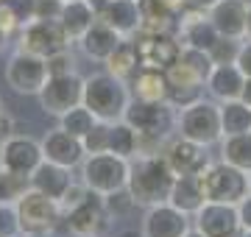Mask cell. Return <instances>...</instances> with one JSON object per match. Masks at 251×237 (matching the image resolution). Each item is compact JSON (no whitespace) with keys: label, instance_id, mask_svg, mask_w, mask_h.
<instances>
[{"label":"cell","instance_id":"cell-38","mask_svg":"<svg viewBox=\"0 0 251 237\" xmlns=\"http://www.w3.org/2000/svg\"><path fill=\"white\" fill-rule=\"evenodd\" d=\"M103 204H106V212L109 218L115 215V218H120V215H128L131 212V207H137V201L131 198V192H128V187L120 192H112V195H106L103 198Z\"/></svg>","mask_w":251,"mask_h":237},{"label":"cell","instance_id":"cell-1","mask_svg":"<svg viewBox=\"0 0 251 237\" xmlns=\"http://www.w3.org/2000/svg\"><path fill=\"white\" fill-rule=\"evenodd\" d=\"M123 120H128L140 134V154H159V151H165L168 140L176 134L179 109L168 100L134 98Z\"/></svg>","mask_w":251,"mask_h":237},{"label":"cell","instance_id":"cell-9","mask_svg":"<svg viewBox=\"0 0 251 237\" xmlns=\"http://www.w3.org/2000/svg\"><path fill=\"white\" fill-rule=\"evenodd\" d=\"M20 37V50H28V53H36L48 59L53 53H62V50H70L73 39L67 37V31L59 20H31L28 25H23Z\"/></svg>","mask_w":251,"mask_h":237},{"label":"cell","instance_id":"cell-16","mask_svg":"<svg viewBox=\"0 0 251 237\" xmlns=\"http://www.w3.org/2000/svg\"><path fill=\"white\" fill-rule=\"evenodd\" d=\"M42 154H45L48 162H56V165H64V167H81L84 159H87V148L75 134L64 131L62 126L50 128L45 137H42Z\"/></svg>","mask_w":251,"mask_h":237},{"label":"cell","instance_id":"cell-42","mask_svg":"<svg viewBox=\"0 0 251 237\" xmlns=\"http://www.w3.org/2000/svg\"><path fill=\"white\" fill-rule=\"evenodd\" d=\"M6 3L14 9V14L20 17L23 25H28L31 20H36V0H6Z\"/></svg>","mask_w":251,"mask_h":237},{"label":"cell","instance_id":"cell-2","mask_svg":"<svg viewBox=\"0 0 251 237\" xmlns=\"http://www.w3.org/2000/svg\"><path fill=\"white\" fill-rule=\"evenodd\" d=\"M176 170L171 167L165 151L159 154H137L131 159V173H128V192L137 201V207H153L165 204L171 198Z\"/></svg>","mask_w":251,"mask_h":237},{"label":"cell","instance_id":"cell-13","mask_svg":"<svg viewBox=\"0 0 251 237\" xmlns=\"http://www.w3.org/2000/svg\"><path fill=\"white\" fill-rule=\"evenodd\" d=\"M193 226L204 232L206 237H237L243 235L240 212L234 204H218L206 201L204 207L193 215Z\"/></svg>","mask_w":251,"mask_h":237},{"label":"cell","instance_id":"cell-24","mask_svg":"<svg viewBox=\"0 0 251 237\" xmlns=\"http://www.w3.org/2000/svg\"><path fill=\"white\" fill-rule=\"evenodd\" d=\"M168 201H171L176 210L187 212L190 218H193V215L206 204V192H204L201 176H176L173 190H171V198Z\"/></svg>","mask_w":251,"mask_h":237},{"label":"cell","instance_id":"cell-39","mask_svg":"<svg viewBox=\"0 0 251 237\" xmlns=\"http://www.w3.org/2000/svg\"><path fill=\"white\" fill-rule=\"evenodd\" d=\"M140 3V9H143V20H159V17H176L179 14L171 9V3L168 0H137Z\"/></svg>","mask_w":251,"mask_h":237},{"label":"cell","instance_id":"cell-56","mask_svg":"<svg viewBox=\"0 0 251 237\" xmlns=\"http://www.w3.org/2000/svg\"><path fill=\"white\" fill-rule=\"evenodd\" d=\"M0 112H3V100H0Z\"/></svg>","mask_w":251,"mask_h":237},{"label":"cell","instance_id":"cell-22","mask_svg":"<svg viewBox=\"0 0 251 237\" xmlns=\"http://www.w3.org/2000/svg\"><path fill=\"white\" fill-rule=\"evenodd\" d=\"M246 81L249 78H246V73H243L237 64H215V70L206 78V90H209V95L218 103H226V100L243 98Z\"/></svg>","mask_w":251,"mask_h":237},{"label":"cell","instance_id":"cell-35","mask_svg":"<svg viewBox=\"0 0 251 237\" xmlns=\"http://www.w3.org/2000/svg\"><path fill=\"white\" fill-rule=\"evenodd\" d=\"M109 126H112V123L98 120V123H95V128H92L90 134L81 140V142H84V148H87V156H90V154H106V151H109Z\"/></svg>","mask_w":251,"mask_h":237},{"label":"cell","instance_id":"cell-48","mask_svg":"<svg viewBox=\"0 0 251 237\" xmlns=\"http://www.w3.org/2000/svg\"><path fill=\"white\" fill-rule=\"evenodd\" d=\"M87 3L92 6V11H95V14H103V9H106L112 0H87Z\"/></svg>","mask_w":251,"mask_h":237},{"label":"cell","instance_id":"cell-32","mask_svg":"<svg viewBox=\"0 0 251 237\" xmlns=\"http://www.w3.org/2000/svg\"><path fill=\"white\" fill-rule=\"evenodd\" d=\"M28 190H31V176L0 167V201L3 204H17Z\"/></svg>","mask_w":251,"mask_h":237},{"label":"cell","instance_id":"cell-37","mask_svg":"<svg viewBox=\"0 0 251 237\" xmlns=\"http://www.w3.org/2000/svg\"><path fill=\"white\" fill-rule=\"evenodd\" d=\"M0 237H23L17 204H0Z\"/></svg>","mask_w":251,"mask_h":237},{"label":"cell","instance_id":"cell-10","mask_svg":"<svg viewBox=\"0 0 251 237\" xmlns=\"http://www.w3.org/2000/svg\"><path fill=\"white\" fill-rule=\"evenodd\" d=\"M36 98H39V106H42L45 115L62 118L64 112H70V109H75V106L84 103V78L78 73L50 75Z\"/></svg>","mask_w":251,"mask_h":237},{"label":"cell","instance_id":"cell-34","mask_svg":"<svg viewBox=\"0 0 251 237\" xmlns=\"http://www.w3.org/2000/svg\"><path fill=\"white\" fill-rule=\"evenodd\" d=\"M240 47H243V39L221 37L215 45L209 47V56H212V62H215V64H237Z\"/></svg>","mask_w":251,"mask_h":237},{"label":"cell","instance_id":"cell-25","mask_svg":"<svg viewBox=\"0 0 251 237\" xmlns=\"http://www.w3.org/2000/svg\"><path fill=\"white\" fill-rule=\"evenodd\" d=\"M95 20H98V14L92 11V6L87 3V0H67L64 9H62L59 23L64 25L67 37H70L73 42H78V39L95 25Z\"/></svg>","mask_w":251,"mask_h":237},{"label":"cell","instance_id":"cell-36","mask_svg":"<svg viewBox=\"0 0 251 237\" xmlns=\"http://www.w3.org/2000/svg\"><path fill=\"white\" fill-rule=\"evenodd\" d=\"M165 75H168L171 87H201V84H206L196 70H190L187 64H181V62H176L173 67H168Z\"/></svg>","mask_w":251,"mask_h":237},{"label":"cell","instance_id":"cell-29","mask_svg":"<svg viewBox=\"0 0 251 237\" xmlns=\"http://www.w3.org/2000/svg\"><path fill=\"white\" fill-rule=\"evenodd\" d=\"M221 123H224V137H229V134H249L251 106L243 98L221 103Z\"/></svg>","mask_w":251,"mask_h":237},{"label":"cell","instance_id":"cell-12","mask_svg":"<svg viewBox=\"0 0 251 237\" xmlns=\"http://www.w3.org/2000/svg\"><path fill=\"white\" fill-rule=\"evenodd\" d=\"M42 162H45L42 142H36L28 134H11L9 140L0 142V167H6V170L31 176Z\"/></svg>","mask_w":251,"mask_h":237},{"label":"cell","instance_id":"cell-20","mask_svg":"<svg viewBox=\"0 0 251 237\" xmlns=\"http://www.w3.org/2000/svg\"><path fill=\"white\" fill-rule=\"evenodd\" d=\"M75 179H73V170L70 167H64V165H56V162H42L36 167L34 173H31V187L39 192H45L48 198H53L62 204L67 190H70Z\"/></svg>","mask_w":251,"mask_h":237},{"label":"cell","instance_id":"cell-44","mask_svg":"<svg viewBox=\"0 0 251 237\" xmlns=\"http://www.w3.org/2000/svg\"><path fill=\"white\" fill-rule=\"evenodd\" d=\"M237 67L246 73V78H251V39H243L240 56H237Z\"/></svg>","mask_w":251,"mask_h":237},{"label":"cell","instance_id":"cell-50","mask_svg":"<svg viewBox=\"0 0 251 237\" xmlns=\"http://www.w3.org/2000/svg\"><path fill=\"white\" fill-rule=\"evenodd\" d=\"M243 100H246V103L251 106V78L246 81V90H243Z\"/></svg>","mask_w":251,"mask_h":237},{"label":"cell","instance_id":"cell-47","mask_svg":"<svg viewBox=\"0 0 251 237\" xmlns=\"http://www.w3.org/2000/svg\"><path fill=\"white\" fill-rule=\"evenodd\" d=\"M215 3H221V0H190V6H196V9H204V11H209Z\"/></svg>","mask_w":251,"mask_h":237},{"label":"cell","instance_id":"cell-4","mask_svg":"<svg viewBox=\"0 0 251 237\" xmlns=\"http://www.w3.org/2000/svg\"><path fill=\"white\" fill-rule=\"evenodd\" d=\"M131 159H123L117 154H90L81 165V182L87 184L95 195H112L128 187Z\"/></svg>","mask_w":251,"mask_h":237},{"label":"cell","instance_id":"cell-60","mask_svg":"<svg viewBox=\"0 0 251 237\" xmlns=\"http://www.w3.org/2000/svg\"><path fill=\"white\" fill-rule=\"evenodd\" d=\"M64 3H67V0H64Z\"/></svg>","mask_w":251,"mask_h":237},{"label":"cell","instance_id":"cell-21","mask_svg":"<svg viewBox=\"0 0 251 237\" xmlns=\"http://www.w3.org/2000/svg\"><path fill=\"white\" fill-rule=\"evenodd\" d=\"M123 39H126L123 34H117L109 23H103V20L98 17L95 25L78 39V45H81V50H84L87 59H92V62H106L109 56L123 45Z\"/></svg>","mask_w":251,"mask_h":237},{"label":"cell","instance_id":"cell-43","mask_svg":"<svg viewBox=\"0 0 251 237\" xmlns=\"http://www.w3.org/2000/svg\"><path fill=\"white\" fill-rule=\"evenodd\" d=\"M64 0H36V17L39 20H59Z\"/></svg>","mask_w":251,"mask_h":237},{"label":"cell","instance_id":"cell-30","mask_svg":"<svg viewBox=\"0 0 251 237\" xmlns=\"http://www.w3.org/2000/svg\"><path fill=\"white\" fill-rule=\"evenodd\" d=\"M221 159L251 173V131L249 134H229L221 140Z\"/></svg>","mask_w":251,"mask_h":237},{"label":"cell","instance_id":"cell-57","mask_svg":"<svg viewBox=\"0 0 251 237\" xmlns=\"http://www.w3.org/2000/svg\"><path fill=\"white\" fill-rule=\"evenodd\" d=\"M73 237H81V235H73Z\"/></svg>","mask_w":251,"mask_h":237},{"label":"cell","instance_id":"cell-11","mask_svg":"<svg viewBox=\"0 0 251 237\" xmlns=\"http://www.w3.org/2000/svg\"><path fill=\"white\" fill-rule=\"evenodd\" d=\"M134 45L140 53V67L143 70H168L179 62L181 53V39L179 34H137Z\"/></svg>","mask_w":251,"mask_h":237},{"label":"cell","instance_id":"cell-27","mask_svg":"<svg viewBox=\"0 0 251 237\" xmlns=\"http://www.w3.org/2000/svg\"><path fill=\"white\" fill-rule=\"evenodd\" d=\"M109 154H117L123 159H134L140 154V134L128 120H115L109 126Z\"/></svg>","mask_w":251,"mask_h":237},{"label":"cell","instance_id":"cell-40","mask_svg":"<svg viewBox=\"0 0 251 237\" xmlns=\"http://www.w3.org/2000/svg\"><path fill=\"white\" fill-rule=\"evenodd\" d=\"M23 31V23H20V17L14 14V9H11L9 3H0V34L6 39H11L14 34H20Z\"/></svg>","mask_w":251,"mask_h":237},{"label":"cell","instance_id":"cell-8","mask_svg":"<svg viewBox=\"0 0 251 237\" xmlns=\"http://www.w3.org/2000/svg\"><path fill=\"white\" fill-rule=\"evenodd\" d=\"M3 75H6V84L17 95H39L50 78V70H48V59L17 47L3 67Z\"/></svg>","mask_w":251,"mask_h":237},{"label":"cell","instance_id":"cell-26","mask_svg":"<svg viewBox=\"0 0 251 237\" xmlns=\"http://www.w3.org/2000/svg\"><path fill=\"white\" fill-rule=\"evenodd\" d=\"M131 92L140 100H168L171 95V81L162 70H140L131 78Z\"/></svg>","mask_w":251,"mask_h":237},{"label":"cell","instance_id":"cell-49","mask_svg":"<svg viewBox=\"0 0 251 237\" xmlns=\"http://www.w3.org/2000/svg\"><path fill=\"white\" fill-rule=\"evenodd\" d=\"M117 237H145V235H143V229H120Z\"/></svg>","mask_w":251,"mask_h":237},{"label":"cell","instance_id":"cell-45","mask_svg":"<svg viewBox=\"0 0 251 237\" xmlns=\"http://www.w3.org/2000/svg\"><path fill=\"white\" fill-rule=\"evenodd\" d=\"M237 212H240V223H243V229H251V192L240 201V204H237Z\"/></svg>","mask_w":251,"mask_h":237},{"label":"cell","instance_id":"cell-28","mask_svg":"<svg viewBox=\"0 0 251 237\" xmlns=\"http://www.w3.org/2000/svg\"><path fill=\"white\" fill-rule=\"evenodd\" d=\"M103 64H106V70L112 75L123 78V81H131V78L143 70V67H140V53H137L134 39H123V45L117 47Z\"/></svg>","mask_w":251,"mask_h":237},{"label":"cell","instance_id":"cell-15","mask_svg":"<svg viewBox=\"0 0 251 237\" xmlns=\"http://www.w3.org/2000/svg\"><path fill=\"white\" fill-rule=\"evenodd\" d=\"M165 156H168L171 167L176 170V176H201L212 165L209 154H206V145H198V142L181 137V134L168 140Z\"/></svg>","mask_w":251,"mask_h":237},{"label":"cell","instance_id":"cell-46","mask_svg":"<svg viewBox=\"0 0 251 237\" xmlns=\"http://www.w3.org/2000/svg\"><path fill=\"white\" fill-rule=\"evenodd\" d=\"M11 128H14V120H11L9 115H3V112H0V142L11 137Z\"/></svg>","mask_w":251,"mask_h":237},{"label":"cell","instance_id":"cell-14","mask_svg":"<svg viewBox=\"0 0 251 237\" xmlns=\"http://www.w3.org/2000/svg\"><path fill=\"white\" fill-rule=\"evenodd\" d=\"M145 237H184L193 229V218L187 212L176 210L171 201L148 207L140 223Z\"/></svg>","mask_w":251,"mask_h":237},{"label":"cell","instance_id":"cell-52","mask_svg":"<svg viewBox=\"0 0 251 237\" xmlns=\"http://www.w3.org/2000/svg\"><path fill=\"white\" fill-rule=\"evenodd\" d=\"M246 39H251V3H249V25H246Z\"/></svg>","mask_w":251,"mask_h":237},{"label":"cell","instance_id":"cell-55","mask_svg":"<svg viewBox=\"0 0 251 237\" xmlns=\"http://www.w3.org/2000/svg\"><path fill=\"white\" fill-rule=\"evenodd\" d=\"M249 192H251V173H249Z\"/></svg>","mask_w":251,"mask_h":237},{"label":"cell","instance_id":"cell-18","mask_svg":"<svg viewBox=\"0 0 251 237\" xmlns=\"http://www.w3.org/2000/svg\"><path fill=\"white\" fill-rule=\"evenodd\" d=\"M64 220H67L70 235L98 237L100 229L106 226V220H109V212H106V204H103V195H95V192H90V195H87V201H81L78 207H73L70 212H64Z\"/></svg>","mask_w":251,"mask_h":237},{"label":"cell","instance_id":"cell-5","mask_svg":"<svg viewBox=\"0 0 251 237\" xmlns=\"http://www.w3.org/2000/svg\"><path fill=\"white\" fill-rule=\"evenodd\" d=\"M176 134L193 140L198 145H215L224 140V123H221V103L215 100H196L187 109H179V126Z\"/></svg>","mask_w":251,"mask_h":237},{"label":"cell","instance_id":"cell-51","mask_svg":"<svg viewBox=\"0 0 251 237\" xmlns=\"http://www.w3.org/2000/svg\"><path fill=\"white\" fill-rule=\"evenodd\" d=\"M184 237H206V235H204V232H198V229L193 226V229H190V232H187V235H184Z\"/></svg>","mask_w":251,"mask_h":237},{"label":"cell","instance_id":"cell-23","mask_svg":"<svg viewBox=\"0 0 251 237\" xmlns=\"http://www.w3.org/2000/svg\"><path fill=\"white\" fill-rule=\"evenodd\" d=\"M103 23L115 28L117 34H123L126 39H131L140 34V25H143V9L137 0H112L103 14H98Z\"/></svg>","mask_w":251,"mask_h":237},{"label":"cell","instance_id":"cell-59","mask_svg":"<svg viewBox=\"0 0 251 237\" xmlns=\"http://www.w3.org/2000/svg\"><path fill=\"white\" fill-rule=\"evenodd\" d=\"M0 204H3V201H0Z\"/></svg>","mask_w":251,"mask_h":237},{"label":"cell","instance_id":"cell-7","mask_svg":"<svg viewBox=\"0 0 251 237\" xmlns=\"http://www.w3.org/2000/svg\"><path fill=\"white\" fill-rule=\"evenodd\" d=\"M201 182H204V192L206 201H218V204H240L246 195H249V173L234 167L229 162H212L201 173Z\"/></svg>","mask_w":251,"mask_h":237},{"label":"cell","instance_id":"cell-6","mask_svg":"<svg viewBox=\"0 0 251 237\" xmlns=\"http://www.w3.org/2000/svg\"><path fill=\"white\" fill-rule=\"evenodd\" d=\"M17 212H20V226H23V237L31 235H53L59 223L64 220L62 204L53 198H48L45 192L31 190L17 201Z\"/></svg>","mask_w":251,"mask_h":237},{"label":"cell","instance_id":"cell-58","mask_svg":"<svg viewBox=\"0 0 251 237\" xmlns=\"http://www.w3.org/2000/svg\"><path fill=\"white\" fill-rule=\"evenodd\" d=\"M0 3H6V0H0Z\"/></svg>","mask_w":251,"mask_h":237},{"label":"cell","instance_id":"cell-41","mask_svg":"<svg viewBox=\"0 0 251 237\" xmlns=\"http://www.w3.org/2000/svg\"><path fill=\"white\" fill-rule=\"evenodd\" d=\"M48 70H50V75H70V73H75L73 53L70 50H62V53L48 56Z\"/></svg>","mask_w":251,"mask_h":237},{"label":"cell","instance_id":"cell-31","mask_svg":"<svg viewBox=\"0 0 251 237\" xmlns=\"http://www.w3.org/2000/svg\"><path fill=\"white\" fill-rule=\"evenodd\" d=\"M95 123H98V118H95V115H92V109H87L84 103H81V106H75V109H70V112H64L62 118H59V126H62L64 131L75 134L78 140L87 137L92 128H95Z\"/></svg>","mask_w":251,"mask_h":237},{"label":"cell","instance_id":"cell-54","mask_svg":"<svg viewBox=\"0 0 251 237\" xmlns=\"http://www.w3.org/2000/svg\"><path fill=\"white\" fill-rule=\"evenodd\" d=\"M243 237H251V229H243Z\"/></svg>","mask_w":251,"mask_h":237},{"label":"cell","instance_id":"cell-17","mask_svg":"<svg viewBox=\"0 0 251 237\" xmlns=\"http://www.w3.org/2000/svg\"><path fill=\"white\" fill-rule=\"evenodd\" d=\"M179 39H181V45H187V47L209 50L221 39V34H218L215 23L209 20V11L187 6L179 14Z\"/></svg>","mask_w":251,"mask_h":237},{"label":"cell","instance_id":"cell-53","mask_svg":"<svg viewBox=\"0 0 251 237\" xmlns=\"http://www.w3.org/2000/svg\"><path fill=\"white\" fill-rule=\"evenodd\" d=\"M3 45H6V37H3V34H0V53H3Z\"/></svg>","mask_w":251,"mask_h":237},{"label":"cell","instance_id":"cell-33","mask_svg":"<svg viewBox=\"0 0 251 237\" xmlns=\"http://www.w3.org/2000/svg\"><path fill=\"white\" fill-rule=\"evenodd\" d=\"M179 62L181 64H187L190 70H196L201 78H209V73L215 70V62H212V56H209V50H201V47H181V53H179Z\"/></svg>","mask_w":251,"mask_h":237},{"label":"cell","instance_id":"cell-19","mask_svg":"<svg viewBox=\"0 0 251 237\" xmlns=\"http://www.w3.org/2000/svg\"><path fill=\"white\" fill-rule=\"evenodd\" d=\"M209 20L215 23L221 37L246 39L249 25V0H221L209 9Z\"/></svg>","mask_w":251,"mask_h":237},{"label":"cell","instance_id":"cell-3","mask_svg":"<svg viewBox=\"0 0 251 237\" xmlns=\"http://www.w3.org/2000/svg\"><path fill=\"white\" fill-rule=\"evenodd\" d=\"M128 87L131 84L112 75L109 70L92 73L84 78V106L92 109V115L98 120H106V123L123 120L131 100H134V92Z\"/></svg>","mask_w":251,"mask_h":237}]
</instances>
